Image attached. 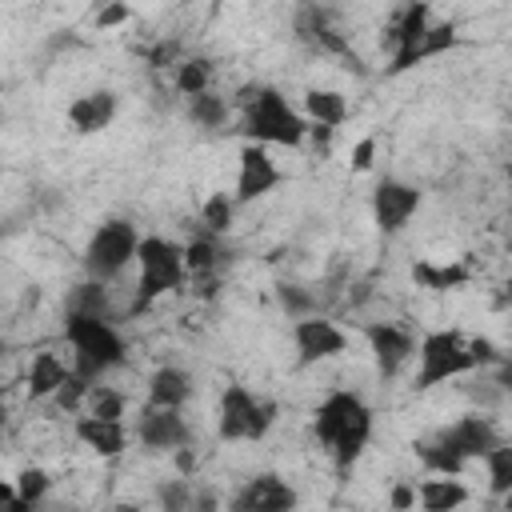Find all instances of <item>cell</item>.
Instances as JSON below:
<instances>
[{"mask_svg": "<svg viewBox=\"0 0 512 512\" xmlns=\"http://www.w3.org/2000/svg\"><path fill=\"white\" fill-rule=\"evenodd\" d=\"M456 40H460V28H456L452 20H436V24H428V32H424V40H420V60H432V56L452 52Z\"/></svg>", "mask_w": 512, "mask_h": 512, "instance_id": "cell-30", "label": "cell"}, {"mask_svg": "<svg viewBox=\"0 0 512 512\" xmlns=\"http://www.w3.org/2000/svg\"><path fill=\"white\" fill-rule=\"evenodd\" d=\"M428 24H432V8H428L424 0H412V4L400 8V16L388 24V36H384V40H388V48H392V64H388L392 76L420 64V40H424Z\"/></svg>", "mask_w": 512, "mask_h": 512, "instance_id": "cell-7", "label": "cell"}, {"mask_svg": "<svg viewBox=\"0 0 512 512\" xmlns=\"http://www.w3.org/2000/svg\"><path fill=\"white\" fill-rule=\"evenodd\" d=\"M8 424V400H4V388H0V428Z\"/></svg>", "mask_w": 512, "mask_h": 512, "instance_id": "cell-48", "label": "cell"}, {"mask_svg": "<svg viewBox=\"0 0 512 512\" xmlns=\"http://www.w3.org/2000/svg\"><path fill=\"white\" fill-rule=\"evenodd\" d=\"M116 116V92L108 88H96V92H84L68 104V124L80 132V136H92V132H104Z\"/></svg>", "mask_w": 512, "mask_h": 512, "instance_id": "cell-16", "label": "cell"}, {"mask_svg": "<svg viewBox=\"0 0 512 512\" xmlns=\"http://www.w3.org/2000/svg\"><path fill=\"white\" fill-rule=\"evenodd\" d=\"M48 512H88V508H76V504H52Z\"/></svg>", "mask_w": 512, "mask_h": 512, "instance_id": "cell-49", "label": "cell"}, {"mask_svg": "<svg viewBox=\"0 0 512 512\" xmlns=\"http://www.w3.org/2000/svg\"><path fill=\"white\" fill-rule=\"evenodd\" d=\"M436 444H444L448 452H456V456L468 464V460H484V456H488L496 444H504V440L496 436V428H492V420H488L484 412H468V416H460L456 424H448Z\"/></svg>", "mask_w": 512, "mask_h": 512, "instance_id": "cell-11", "label": "cell"}, {"mask_svg": "<svg viewBox=\"0 0 512 512\" xmlns=\"http://www.w3.org/2000/svg\"><path fill=\"white\" fill-rule=\"evenodd\" d=\"M296 504H300V496L284 476L260 472V476L244 480V488L228 500V512H296Z\"/></svg>", "mask_w": 512, "mask_h": 512, "instance_id": "cell-8", "label": "cell"}, {"mask_svg": "<svg viewBox=\"0 0 512 512\" xmlns=\"http://www.w3.org/2000/svg\"><path fill=\"white\" fill-rule=\"evenodd\" d=\"M252 412H256V396L244 384H228L216 408V432L220 440H248L252 428Z\"/></svg>", "mask_w": 512, "mask_h": 512, "instance_id": "cell-15", "label": "cell"}, {"mask_svg": "<svg viewBox=\"0 0 512 512\" xmlns=\"http://www.w3.org/2000/svg\"><path fill=\"white\" fill-rule=\"evenodd\" d=\"M364 336H368V348H372L376 372H380L384 380L400 376V372H404V364L416 356V340H412L404 328H396V324H368V328H364Z\"/></svg>", "mask_w": 512, "mask_h": 512, "instance_id": "cell-13", "label": "cell"}, {"mask_svg": "<svg viewBox=\"0 0 512 512\" xmlns=\"http://www.w3.org/2000/svg\"><path fill=\"white\" fill-rule=\"evenodd\" d=\"M352 172H368L372 164H376V136H364V140H356V148H352Z\"/></svg>", "mask_w": 512, "mask_h": 512, "instance_id": "cell-42", "label": "cell"}, {"mask_svg": "<svg viewBox=\"0 0 512 512\" xmlns=\"http://www.w3.org/2000/svg\"><path fill=\"white\" fill-rule=\"evenodd\" d=\"M136 248H140V232H136L132 220H104L88 236V244H84V272H88V280L108 284L112 276H120L136 260Z\"/></svg>", "mask_w": 512, "mask_h": 512, "instance_id": "cell-5", "label": "cell"}, {"mask_svg": "<svg viewBox=\"0 0 512 512\" xmlns=\"http://www.w3.org/2000/svg\"><path fill=\"white\" fill-rule=\"evenodd\" d=\"M272 424H276V404H272V400H256V412H252V428H248V440H264Z\"/></svg>", "mask_w": 512, "mask_h": 512, "instance_id": "cell-39", "label": "cell"}, {"mask_svg": "<svg viewBox=\"0 0 512 512\" xmlns=\"http://www.w3.org/2000/svg\"><path fill=\"white\" fill-rule=\"evenodd\" d=\"M68 372H72V368H64V360H60L56 352H36V356H32V368H28V396H32V400L52 396V392L68 380Z\"/></svg>", "mask_w": 512, "mask_h": 512, "instance_id": "cell-20", "label": "cell"}, {"mask_svg": "<svg viewBox=\"0 0 512 512\" xmlns=\"http://www.w3.org/2000/svg\"><path fill=\"white\" fill-rule=\"evenodd\" d=\"M276 300L280 308L292 316V320H304V316H316V296L300 284H276Z\"/></svg>", "mask_w": 512, "mask_h": 512, "instance_id": "cell-33", "label": "cell"}, {"mask_svg": "<svg viewBox=\"0 0 512 512\" xmlns=\"http://www.w3.org/2000/svg\"><path fill=\"white\" fill-rule=\"evenodd\" d=\"M388 508H392V512H412V508H416V480H392V488H388Z\"/></svg>", "mask_w": 512, "mask_h": 512, "instance_id": "cell-38", "label": "cell"}, {"mask_svg": "<svg viewBox=\"0 0 512 512\" xmlns=\"http://www.w3.org/2000/svg\"><path fill=\"white\" fill-rule=\"evenodd\" d=\"M4 512H40V508H32L28 500H20V496H16V500H12V504H8Z\"/></svg>", "mask_w": 512, "mask_h": 512, "instance_id": "cell-46", "label": "cell"}, {"mask_svg": "<svg viewBox=\"0 0 512 512\" xmlns=\"http://www.w3.org/2000/svg\"><path fill=\"white\" fill-rule=\"evenodd\" d=\"M416 456L432 476H460L464 472V460L456 452H448L444 444H416Z\"/></svg>", "mask_w": 512, "mask_h": 512, "instance_id": "cell-31", "label": "cell"}, {"mask_svg": "<svg viewBox=\"0 0 512 512\" xmlns=\"http://www.w3.org/2000/svg\"><path fill=\"white\" fill-rule=\"evenodd\" d=\"M12 500H16V488H12V480H0V512H4Z\"/></svg>", "mask_w": 512, "mask_h": 512, "instance_id": "cell-45", "label": "cell"}, {"mask_svg": "<svg viewBox=\"0 0 512 512\" xmlns=\"http://www.w3.org/2000/svg\"><path fill=\"white\" fill-rule=\"evenodd\" d=\"M12 488H16V496H20V500H28L32 508H40V504H44V496H48V488H52V476H48L44 468L28 464V468H20V472H16Z\"/></svg>", "mask_w": 512, "mask_h": 512, "instance_id": "cell-29", "label": "cell"}, {"mask_svg": "<svg viewBox=\"0 0 512 512\" xmlns=\"http://www.w3.org/2000/svg\"><path fill=\"white\" fill-rule=\"evenodd\" d=\"M304 132H308V120L276 88H260L256 100L244 108V136H248V144L296 148V144H304Z\"/></svg>", "mask_w": 512, "mask_h": 512, "instance_id": "cell-4", "label": "cell"}, {"mask_svg": "<svg viewBox=\"0 0 512 512\" xmlns=\"http://www.w3.org/2000/svg\"><path fill=\"white\" fill-rule=\"evenodd\" d=\"M332 132H336V128H328V124H308L304 140H312L316 148H328V144H332Z\"/></svg>", "mask_w": 512, "mask_h": 512, "instance_id": "cell-44", "label": "cell"}, {"mask_svg": "<svg viewBox=\"0 0 512 512\" xmlns=\"http://www.w3.org/2000/svg\"><path fill=\"white\" fill-rule=\"evenodd\" d=\"M176 92L180 96H200V92H212V60L204 56H188L176 64Z\"/></svg>", "mask_w": 512, "mask_h": 512, "instance_id": "cell-24", "label": "cell"}, {"mask_svg": "<svg viewBox=\"0 0 512 512\" xmlns=\"http://www.w3.org/2000/svg\"><path fill=\"white\" fill-rule=\"evenodd\" d=\"M136 264H140V280H136L132 312H148L160 296L176 292L188 280L184 276V244H176L168 236H140Z\"/></svg>", "mask_w": 512, "mask_h": 512, "instance_id": "cell-3", "label": "cell"}, {"mask_svg": "<svg viewBox=\"0 0 512 512\" xmlns=\"http://www.w3.org/2000/svg\"><path fill=\"white\" fill-rule=\"evenodd\" d=\"M136 12L124 4V0H112V4H104L96 16H92V24H96V32H108V28H120V24H128Z\"/></svg>", "mask_w": 512, "mask_h": 512, "instance_id": "cell-36", "label": "cell"}, {"mask_svg": "<svg viewBox=\"0 0 512 512\" xmlns=\"http://www.w3.org/2000/svg\"><path fill=\"white\" fill-rule=\"evenodd\" d=\"M188 116H192L200 128L216 132V128H224V120H228V100L216 96V92H200V96L188 100Z\"/></svg>", "mask_w": 512, "mask_h": 512, "instance_id": "cell-26", "label": "cell"}, {"mask_svg": "<svg viewBox=\"0 0 512 512\" xmlns=\"http://www.w3.org/2000/svg\"><path fill=\"white\" fill-rule=\"evenodd\" d=\"M236 160H240V164H236V192H232L236 204H252V200L268 196V192L280 184V168L272 164L268 148L244 140V148H240Z\"/></svg>", "mask_w": 512, "mask_h": 512, "instance_id": "cell-10", "label": "cell"}, {"mask_svg": "<svg viewBox=\"0 0 512 512\" xmlns=\"http://www.w3.org/2000/svg\"><path fill=\"white\" fill-rule=\"evenodd\" d=\"M216 264H220V244H216V236H208V232H200V236H192L188 244H184V276H212L216 272Z\"/></svg>", "mask_w": 512, "mask_h": 512, "instance_id": "cell-23", "label": "cell"}, {"mask_svg": "<svg viewBox=\"0 0 512 512\" xmlns=\"http://www.w3.org/2000/svg\"><path fill=\"white\" fill-rule=\"evenodd\" d=\"M344 116H348V104L340 92H332V88H308L304 92V120L308 124L336 128V124H344Z\"/></svg>", "mask_w": 512, "mask_h": 512, "instance_id": "cell-22", "label": "cell"}, {"mask_svg": "<svg viewBox=\"0 0 512 512\" xmlns=\"http://www.w3.org/2000/svg\"><path fill=\"white\" fill-rule=\"evenodd\" d=\"M172 464H176V476H184V480H188V476L200 468V452H196L192 444H184V448H176V452H172Z\"/></svg>", "mask_w": 512, "mask_h": 512, "instance_id": "cell-43", "label": "cell"}, {"mask_svg": "<svg viewBox=\"0 0 512 512\" xmlns=\"http://www.w3.org/2000/svg\"><path fill=\"white\" fill-rule=\"evenodd\" d=\"M88 388H92V380H84V376L68 372V380L52 392V396H56V408H60V412H80V408H84V400H88Z\"/></svg>", "mask_w": 512, "mask_h": 512, "instance_id": "cell-35", "label": "cell"}, {"mask_svg": "<svg viewBox=\"0 0 512 512\" xmlns=\"http://www.w3.org/2000/svg\"><path fill=\"white\" fill-rule=\"evenodd\" d=\"M484 464H488V488H492L496 496H508V492H512V448H508V444H496V448L484 456Z\"/></svg>", "mask_w": 512, "mask_h": 512, "instance_id": "cell-32", "label": "cell"}, {"mask_svg": "<svg viewBox=\"0 0 512 512\" xmlns=\"http://www.w3.org/2000/svg\"><path fill=\"white\" fill-rule=\"evenodd\" d=\"M232 216H236V200L224 196V192H212L200 208V224H204L208 236H224L232 228Z\"/></svg>", "mask_w": 512, "mask_h": 512, "instance_id": "cell-27", "label": "cell"}, {"mask_svg": "<svg viewBox=\"0 0 512 512\" xmlns=\"http://www.w3.org/2000/svg\"><path fill=\"white\" fill-rule=\"evenodd\" d=\"M416 500H420V512H456L468 500V488L460 476H432L416 484Z\"/></svg>", "mask_w": 512, "mask_h": 512, "instance_id": "cell-19", "label": "cell"}, {"mask_svg": "<svg viewBox=\"0 0 512 512\" xmlns=\"http://www.w3.org/2000/svg\"><path fill=\"white\" fill-rule=\"evenodd\" d=\"M4 356H8V340L0 336V360H4Z\"/></svg>", "mask_w": 512, "mask_h": 512, "instance_id": "cell-50", "label": "cell"}, {"mask_svg": "<svg viewBox=\"0 0 512 512\" xmlns=\"http://www.w3.org/2000/svg\"><path fill=\"white\" fill-rule=\"evenodd\" d=\"M468 268L464 264H432V260H416L412 264V280L428 292H452V288H464L468 284Z\"/></svg>", "mask_w": 512, "mask_h": 512, "instance_id": "cell-21", "label": "cell"}, {"mask_svg": "<svg viewBox=\"0 0 512 512\" xmlns=\"http://www.w3.org/2000/svg\"><path fill=\"white\" fill-rule=\"evenodd\" d=\"M420 188L416 184H404V180H380L376 192H372V216H376V228L384 236H396L404 232V224L416 216L420 208Z\"/></svg>", "mask_w": 512, "mask_h": 512, "instance_id": "cell-9", "label": "cell"}, {"mask_svg": "<svg viewBox=\"0 0 512 512\" xmlns=\"http://www.w3.org/2000/svg\"><path fill=\"white\" fill-rule=\"evenodd\" d=\"M64 340L72 344V372L84 376V380H96L104 376L108 368H120L124 364V336L100 320V316H80V312H68L64 316Z\"/></svg>", "mask_w": 512, "mask_h": 512, "instance_id": "cell-2", "label": "cell"}, {"mask_svg": "<svg viewBox=\"0 0 512 512\" xmlns=\"http://www.w3.org/2000/svg\"><path fill=\"white\" fill-rule=\"evenodd\" d=\"M84 416H96V420H108V424H120L124 420V396L116 392V388H108V384H92L88 388V400H84Z\"/></svg>", "mask_w": 512, "mask_h": 512, "instance_id": "cell-25", "label": "cell"}, {"mask_svg": "<svg viewBox=\"0 0 512 512\" xmlns=\"http://www.w3.org/2000/svg\"><path fill=\"white\" fill-rule=\"evenodd\" d=\"M316 440L332 452L336 468H352L360 460V452L368 448L372 436V412L356 392H332L328 400H320L316 420H312Z\"/></svg>", "mask_w": 512, "mask_h": 512, "instance_id": "cell-1", "label": "cell"}, {"mask_svg": "<svg viewBox=\"0 0 512 512\" xmlns=\"http://www.w3.org/2000/svg\"><path fill=\"white\" fill-rule=\"evenodd\" d=\"M188 512H224V504H220V492H216L212 484H200V488H192Z\"/></svg>", "mask_w": 512, "mask_h": 512, "instance_id": "cell-40", "label": "cell"}, {"mask_svg": "<svg viewBox=\"0 0 512 512\" xmlns=\"http://www.w3.org/2000/svg\"><path fill=\"white\" fill-rule=\"evenodd\" d=\"M68 312H80V316H100L108 320V288L96 284V280H84L76 292H72V304Z\"/></svg>", "mask_w": 512, "mask_h": 512, "instance_id": "cell-28", "label": "cell"}, {"mask_svg": "<svg viewBox=\"0 0 512 512\" xmlns=\"http://www.w3.org/2000/svg\"><path fill=\"white\" fill-rule=\"evenodd\" d=\"M468 356H472V364H476V368H488V364L508 360V356H504L488 336H472V340H468Z\"/></svg>", "mask_w": 512, "mask_h": 512, "instance_id": "cell-37", "label": "cell"}, {"mask_svg": "<svg viewBox=\"0 0 512 512\" xmlns=\"http://www.w3.org/2000/svg\"><path fill=\"white\" fill-rule=\"evenodd\" d=\"M76 440L84 448H92L96 456H104V460H116L128 448L124 424H108V420H96V416H80L76 420Z\"/></svg>", "mask_w": 512, "mask_h": 512, "instance_id": "cell-18", "label": "cell"}, {"mask_svg": "<svg viewBox=\"0 0 512 512\" xmlns=\"http://www.w3.org/2000/svg\"><path fill=\"white\" fill-rule=\"evenodd\" d=\"M112 512H144V508H140V504H128V500H120Z\"/></svg>", "mask_w": 512, "mask_h": 512, "instance_id": "cell-47", "label": "cell"}, {"mask_svg": "<svg viewBox=\"0 0 512 512\" xmlns=\"http://www.w3.org/2000/svg\"><path fill=\"white\" fill-rule=\"evenodd\" d=\"M136 436L152 452H176V448L192 444V428L176 408H144V416L136 424Z\"/></svg>", "mask_w": 512, "mask_h": 512, "instance_id": "cell-14", "label": "cell"}, {"mask_svg": "<svg viewBox=\"0 0 512 512\" xmlns=\"http://www.w3.org/2000/svg\"><path fill=\"white\" fill-rule=\"evenodd\" d=\"M176 56H180V44H176V40H156V44L144 52V60H148L152 68H168V64H176Z\"/></svg>", "mask_w": 512, "mask_h": 512, "instance_id": "cell-41", "label": "cell"}, {"mask_svg": "<svg viewBox=\"0 0 512 512\" xmlns=\"http://www.w3.org/2000/svg\"><path fill=\"white\" fill-rule=\"evenodd\" d=\"M188 396H192V376L184 368L164 364L148 376V408H176L180 412Z\"/></svg>", "mask_w": 512, "mask_h": 512, "instance_id": "cell-17", "label": "cell"}, {"mask_svg": "<svg viewBox=\"0 0 512 512\" xmlns=\"http://www.w3.org/2000/svg\"><path fill=\"white\" fill-rule=\"evenodd\" d=\"M292 340H296V352H300V364H316V360H332L348 348V336L324 320V316H304L292 324Z\"/></svg>", "mask_w": 512, "mask_h": 512, "instance_id": "cell-12", "label": "cell"}, {"mask_svg": "<svg viewBox=\"0 0 512 512\" xmlns=\"http://www.w3.org/2000/svg\"><path fill=\"white\" fill-rule=\"evenodd\" d=\"M416 356H420V372H416V388H436V384H448L464 372H472V356H468V340L448 328V332H428L420 344H416Z\"/></svg>", "mask_w": 512, "mask_h": 512, "instance_id": "cell-6", "label": "cell"}, {"mask_svg": "<svg viewBox=\"0 0 512 512\" xmlns=\"http://www.w3.org/2000/svg\"><path fill=\"white\" fill-rule=\"evenodd\" d=\"M188 500H192V484L184 476H172V480H160L156 484L160 512H188Z\"/></svg>", "mask_w": 512, "mask_h": 512, "instance_id": "cell-34", "label": "cell"}]
</instances>
